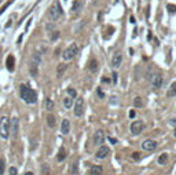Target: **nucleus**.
I'll use <instances>...</instances> for the list:
<instances>
[{
	"mask_svg": "<svg viewBox=\"0 0 176 175\" xmlns=\"http://www.w3.org/2000/svg\"><path fill=\"white\" fill-rule=\"evenodd\" d=\"M21 98L26 104H36L37 101V94L35 90H32L29 86L26 84H22L21 86Z\"/></svg>",
	"mask_w": 176,
	"mask_h": 175,
	"instance_id": "1",
	"label": "nucleus"
},
{
	"mask_svg": "<svg viewBox=\"0 0 176 175\" xmlns=\"http://www.w3.org/2000/svg\"><path fill=\"white\" fill-rule=\"evenodd\" d=\"M11 134V120L8 117H1L0 120V136L7 139Z\"/></svg>",
	"mask_w": 176,
	"mask_h": 175,
	"instance_id": "2",
	"label": "nucleus"
},
{
	"mask_svg": "<svg viewBox=\"0 0 176 175\" xmlns=\"http://www.w3.org/2000/svg\"><path fill=\"white\" fill-rule=\"evenodd\" d=\"M77 53H78V46H77L76 43H72L69 47L63 51L62 58H63L65 61H70V59H73V58L77 55Z\"/></svg>",
	"mask_w": 176,
	"mask_h": 175,
	"instance_id": "3",
	"label": "nucleus"
},
{
	"mask_svg": "<svg viewBox=\"0 0 176 175\" xmlns=\"http://www.w3.org/2000/svg\"><path fill=\"white\" fill-rule=\"evenodd\" d=\"M62 13H63V11H62L59 3H58V1H55L52 6H51L50 11H48V17H50V19H51L52 22H55V21H58V18L62 15Z\"/></svg>",
	"mask_w": 176,
	"mask_h": 175,
	"instance_id": "4",
	"label": "nucleus"
},
{
	"mask_svg": "<svg viewBox=\"0 0 176 175\" xmlns=\"http://www.w3.org/2000/svg\"><path fill=\"white\" fill-rule=\"evenodd\" d=\"M74 116L76 117H81L84 113V99L83 98H77L76 104H74Z\"/></svg>",
	"mask_w": 176,
	"mask_h": 175,
	"instance_id": "5",
	"label": "nucleus"
},
{
	"mask_svg": "<svg viewBox=\"0 0 176 175\" xmlns=\"http://www.w3.org/2000/svg\"><path fill=\"white\" fill-rule=\"evenodd\" d=\"M142 131H143V121L136 120L131 124V134L132 135H139Z\"/></svg>",
	"mask_w": 176,
	"mask_h": 175,
	"instance_id": "6",
	"label": "nucleus"
},
{
	"mask_svg": "<svg viewBox=\"0 0 176 175\" xmlns=\"http://www.w3.org/2000/svg\"><path fill=\"white\" fill-rule=\"evenodd\" d=\"M142 148H143V150H154L155 148H157V142L155 141H153V139H146V141H143V143H142Z\"/></svg>",
	"mask_w": 176,
	"mask_h": 175,
	"instance_id": "7",
	"label": "nucleus"
},
{
	"mask_svg": "<svg viewBox=\"0 0 176 175\" xmlns=\"http://www.w3.org/2000/svg\"><path fill=\"white\" fill-rule=\"evenodd\" d=\"M121 62H123V57H121V53H116L113 58H112V65H113V68L117 69V68H120L121 66Z\"/></svg>",
	"mask_w": 176,
	"mask_h": 175,
	"instance_id": "8",
	"label": "nucleus"
},
{
	"mask_svg": "<svg viewBox=\"0 0 176 175\" xmlns=\"http://www.w3.org/2000/svg\"><path fill=\"white\" fill-rule=\"evenodd\" d=\"M109 153H110V149L107 146H100L98 149V152H96V157L98 159H106L109 156Z\"/></svg>",
	"mask_w": 176,
	"mask_h": 175,
	"instance_id": "9",
	"label": "nucleus"
},
{
	"mask_svg": "<svg viewBox=\"0 0 176 175\" xmlns=\"http://www.w3.org/2000/svg\"><path fill=\"white\" fill-rule=\"evenodd\" d=\"M151 86H153V88H160L162 86V76H161L160 73L154 75L153 77H151Z\"/></svg>",
	"mask_w": 176,
	"mask_h": 175,
	"instance_id": "10",
	"label": "nucleus"
},
{
	"mask_svg": "<svg viewBox=\"0 0 176 175\" xmlns=\"http://www.w3.org/2000/svg\"><path fill=\"white\" fill-rule=\"evenodd\" d=\"M103 142H105V134H103V131L98 130V131L94 134V143H96V145H102Z\"/></svg>",
	"mask_w": 176,
	"mask_h": 175,
	"instance_id": "11",
	"label": "nucleus"
},
{
	"mask_svg": "<svg viewBox=\"0 0 176 175\" xmlns=\"http://www.w3.org/2000/svg\"><path fill=\"white\" fill-rule=\"evenodd\" d=\"M6 65H7V69H8V71H10V72H14V69H15V58H14V55H8L7 57Z\"/></svg>",
	"mask_w": 176,
	"mask_h": 175,
	"instance_id": "12",
	"label": "nucleus"
},
{
	"mask_svg": "<svg viewBox=\"0 0 176 175\" xmlns=\"http://www.w3.org/2000/svg\"><path fill=\"white\" fill-rule=\"evenodd\" d=\"M69 131H70V121L68 119H65L61 124V132L63 135H66V134H69Z\"/></svg>",
	"mask_w": 176,
	"mask_h": 175,
	"instance_id": "13",
	"label": "nucleus"
},
{
	"mask_svg": "<svg viewBox=\"0 0 176 175\" xmlns=\"http://www.w3.org/2000/svg\"><path fill=\"white\" fill-rule=\"evenodd\" d=\"M41 62V55H40V53H33V55H32V62L31 65H35V66H39Z\"/></svg>",
	"mask_w": 176,
	"mask_h": 175,
	"instance_id": "14",
	"label": "nucleus"
},
{
	"mask_svg": "<svg viewBox=\"0 0 176 175\" xmlns=\"http://www.w3.org/2000/svg\"><path fill=\"white\" fill-rule=\"evenodd\" d=\"M81 8H83V1H80V0L73 1V6H72V11L73 13H80Z\"/></svg>",
	"mask_w": 176,
	"mask_h": 175,
	"instance_id": "15",
	"label": "nucleus"
},
{
	"mask_svg": "<svg viewBox=\"0 0 176 175\" xmlns=\"http://www.w3.org/2000/svg\"><path fill=\"white\" fill-rule=\"evenodd\" d=\"M17 132H18V119L14 117L11 120V134L14 136H17Z\"/></svg>",
	"mask_w": 176,
	"mask_h": 175,
	"instance_id": "16",
	"label": "nucleus"
},
{
	"mask_svg": "<svg viewBox=\"0 0 176 175\" xmlns=\"http://www.w3.org/2000/svg\"><path fill=\"white\" fill-rule=\"evenodd\" d=\"M102 171H103L102 166H92L91 170H90V174L91 175H100L102 174Z\"/></svg>",
	"mask_w": 176,
	"mask_h": 175,
	"instance_id": "17",
	"label": "nucleus"
},
{
	"mask_svg": "<svg viewBox=\"0 0 176 175\" xmlns=\"http://www.w3.org/2000/svg\"><path fill=\"white\" fill-rule=\"evenodd\" d=\"M167 95L169 98H172V96H176V81H173L168 88V92H167Z\"/></svg>",
	"mask_w": 176,
	"mask_h": 175,
	"instance_id": "18",
	"label": "nucleus"
},
{
	"mask_svg": "<svg viewBox=\"0 0 176 175\" xmlns=\"http://www.w3.org/2000/svg\"><path fill=\"white\" fill-rule=\"evenodd\" d=\"M88 69L91 72H96V69H98V62H96L95 58H91V61H90V64H88Z\"/></svg>",
	"mask_w": 176,
	"mask_h": 175,
	"instance_id": "19",
	"label": "nucleus"
},
{
	"mask_svg": "<svg viewBox=\"0 0 176 175\" xmlns=\"http://www.w3.org/2000/svg\"><path fill=\"white\" fill-rule=\"evenodd\" d=\"M63 106H65L66 109H70V108L73 106V98H72V96L63 98Z\"/></svg>",
	"mask_w": 176,
	"mask_h": 175,
	"instance_id": "20",
	"label": "nucleus"
},
{
	"mask_svg": "<svg viewBox=\"0 0 176 175\" xmlns=\"http://www.w3.org/2000/svg\"><path fill=\"white\" fill-rule=\"evenodd\" d=\"M55 123H56V121H55V116L50 113V114L47 116V124H48V127L54 128V127H55Z\"/></svg>",
	"mask_w": 176,
	"mask_h": 175,
	"instance_id": "21",
	"label": "nucleus"
},
{
	"mask_svg": "<svg viewBox=\"0 0 176 175\" xmlns=\"http://www.w3.org/2000/svg\"><path fill=\"white\" fill-rule=\"evenodd\" d=\"M66 157V150H65V148H61L59 152H58V156H56V160L58 161H63Z\"/></svg>",
	"mask_w": 176,
	"mask_h": 175,
	"instance_id": "22",
	"label": "nucleus"
},
{
	"mask_svg": "<svg viewBox=\"0 0 176 175\" xmlns=\"http://www.w3.org/2000/svg\"><path fill=\"white\" fill-rule=\"evenodd\" d=\"M65 71H66V65L59 64L58 65V69H56V76H58V77H62V75H63V72Z\"/></svg>",
	"mask_w": 176,
	"mask_h": 175,
	"instance_id": "23",
	"label": "nucleus"
},
{
	"mask_svg": "<svg viewBox=\"0 0 176 175\" xmlns=\"http://www.w3.org/2000/svg\"><path fill=\"white\" fill-rule=\"evenodd\" d=\"M44 105H46V109H47L48 112H51V110L54 109V102L51 101V99H50V98H47V99H46Z\"/></svg>",
	"mask_w": 176,
	"mask_h": 175,
	"instance_id": "24",
	"label": "nucleus"
},
{
	"mask_svg": "<svg viewBox=\"0 0 176 175\" xmlns=\"http://www.w3.org/2000/svg\"><path fill=\"white\" fill-rule=\"evenodd\" d=\"M167 160H168V156H167V153H162L160 157H158V164L164 166V164L167 163Z\"/></svg>",
	"mask_w": 176,
	"mask_h": 175,
	"instance_id": "25",
	"label": "nucleus"
},
{
	"mask_svg": "<svg viewBox=\"0 0 176 175\" xmlns=\"http://www.w3.org/2000/svg\"><path fill=\"white\" fill-rule=\"evenodd\" d=\"M133 105H135L136 108H142V106H143V99H142L140 96H136V98L133 99Z\"/></svg>",
	"mask_w": 176,
	"mask_h": 175,
	"instance_id": "26",
	"label": "nucleus"
},
{
	"mask_svg": "<svg viewBox=\"0 0 176 175\" xmlns=\"http://www.w3.org/2000/svg\"><path fill=\"white\" fill-rule=\"evenodd\" d=\"M70 172H72V175H77V174H78V166H77L76 161H74V163H72V168H70Z\"/></svg>",
	"mask_w": 176,
	"mask_h": 175,
	"instance_id": "27",
	"label": "nucleus"
},
{
	"mask_svg": "<svg viewBox=\"0 0 176 175\" xmlns=\"http://www.w3.org/2000/svg\"><path fill=\"white\" fill-rule=\"evenodd\" d=\"M37 68L39 66H35V65H31V66H29V71H31L32 76H37Z\"/></svg>",
	"mask_w": 176,
	"mask_h": 175,
	"instance_id": "28",
	"label": "nucleus"
},
{
	"mask_svg": "<svg viewBox=\"0 0 176 175\" xmlns=\"http://www.w3.org/2000/svg\"><path fill=\"white\" fill-rule=\"evenodd\" d=\"M58 37H59V32H58V31H52V32H51V36H50V39L52 40V41H55Z\"/></svg>",
	"mask_w": 176,
	"mask_h": 175,
	"instance_id": "29",
	"label": "nucleus"
},
{
	"mask_svg": "<svg viewBox=\"0 0 176 175\" xmlns=\"http://www.w3.org/2000/svg\"><path fill=\"white\" fill-rule=\"evenodd\" d=\"M11 3H13V0H10V1H8V3H6V4H4V6H3V7L0 8V15H1V14H3V13H4V11H6V10H7V8H8V6H10V4H11Z\"/></svg>",
	"mask_w": 176,
	"mask_h": 175,
	"instance_id": "30",
	"label": "nucleus"
},
{
	"mask_svg": "<svg viewBox=\"0 0 176 175\" xmlns=\"http://www.w3.org/2000/svg\"><path fill=\"white\" fill-rule=\"evenodd\" d=\"M4 167H6V164H4V160L0 159V175L4 174Z\"/></svg>",
	"mask_w": 176,
	"mask_h": 175,
	"instance_id": "31",
	"label": "nucleus"
},
{
	"mask_svg": "<svg viewBox=\"0 0 176 175\" xmlns=\"http://www.w3.org/2000/svg\"><path fill=\"white\" fill-rule=\"evenodd\" d=\"M68 94H69L72 98H77V92L73 90V88H68Z\"/></svg>",
	"mask_w": 176,
	"mask_h": 175,
	"instance_id": "32",
	"label": "nucleus"
},
{
	"mask_svg": "<svg viewBox=\"0 0 176 175\" xmlns=\"http://www.w3.org/2000/svg\"><path fill=\"white\" fill-rule=\"evenodd\" d=\"M8 174H10V175H18V170H17L15 167H10V170H8Z\"/></svg>",
	"mask_w": 176,
	"mask_h": 175,
	"instance_id": "33",
	"label": "nucleus"
},
{
	"mask_svg": "<svg viewBox=\"0 0 176 175\" xmlns=\"http://www.w3.org/2000/svg\"><path fill=\"white\" fill-rule=\"evenodd\" d=\"M41 171H43V175H50V170H48V166H47V164H44V166H43Z\"/></svg>",
	"mask_w": 176,
	"mask_h": 175,
	"instance_id": "34",
	"label": "nucleus"
},
{
	"mask_svg": "<svg viewBox=\"0 0 176 175\" xmlns=\"http://www.w3.org/2000/svg\"><path fill=\"white\" fill-rule=\"evenodd\" d=\"M167 8H168L169 13H176V6H173V4H168Z\"/></svg>",
	"mask_w": 176,
	"mask_h": 175,
	"instance_id": "35",
	"label": "nucleus"
},
{
	"mask_svg": "<svg viewBox=\"0 0 176 175\" xmlns=\"http://www.w3.org/2000/svg\"><path fill=\"white\" fill-rule=\"evenodd\" d=\"M96 92H98V95H99V98H105V94H103V91H102L100 88H98V90H96Z\"/></svg>",
	"mask_w": 176,
	"mask_h": 175,
	"instance_id": "36",
	"label": "nucleus"
},
{
	"mask_svg": "<svg viewBox=\"0 0 176 175\" xmlns=\"http://www.w3.org/2000/svg\"><path fill=\"white\" fill-rule=\"evenodd\" d=\"M132 157H133L135 160H139V159H140V156H139V153H138V152H135V153L132 154Z\"/></svg>",
	"mask_w": 176,
	"mask_h": 175,
	"instance_id": "37",
	"label": "nucleus"
},
{
	"mask_svg": "<svg viewBox=\"0 0 176 175\" xmlns=\"http://www.w3.org/2000/svg\"><path fill=\"white\" fill-rule=\"evenodd\" d=\"M135 116H136V112H135V110H131L130 112V117H131V119H133Z\"/></svg>",
	"mask_w": 176,
	"mask_h": 175,
	"instance_id": "38",
	"label": "nucleus"
},
{
	"mask_svg": "<svg viewBox=\"0 0 176 175\" xmlns=\"http://www.w3.org/2000/svg\"><path fill=\"white\" fill-rule=\"evenodd\" d=\"M109 141H110V143H113V145L117 143V139H116V138H110V136H109Z\"/></svg>",
	"mask_w": 176,
	"mask_h": 175,
	"instance_id": "39",
	"label": "nucleus"
},
{
	"mask_svg": "<svg viewBox=\"0 0 176 175\" xmlns=\"http://www.w3.org/2000/svg\"><path fill=\"white\" fill-rule=\"evenodd\" d=\"M130 22H131V24H135V22H136V21H135V18H133L132 15L130 17Z\"/></svg>",
	"mask_w": 176,
	"mask_h": 175,
	"instance_id": "40",
	"label": "nucleus"
},
{
	"mask_svg": "<svg viewBox=\"0 0 176 175\" xmlns=\"http://www.w3.org/2000/svg\"><path fill=\"white\" fill-rule=\"evenodd\" d=\"M117 76H118V75H117V73L114 72V73H113V81H114V83L117 81Z\"/></svg>",
	"mask_w": 176,
	"mask_h": 175,
	"instance_id": "41",
	"label": "nucleus"
},
{
	"mask_svg": "<svg viewBox=\"0 0 176 175\" xmlns=\"http://www.w3.org/2000/svg\"><path fill=\"white\" fill-rule=\"evenodd\" d=\"M31 21H32V19H29V21H28V24H26V26H25V29H26V31H28V29H29V26H31Z\"/></svg>",
	"mask_w": 176,
	"mask_h": 175,
	"instance_id": "42",
	"label": "nucleus"
},
{
	"mask_svg": "<svg viewBox=\"0 0 176 175\" xmlns=\"http://www.w3.org/2000/svg\"><path fill=\"white\" fill-rule=\"evenodd\" d=\"M171 123H172V124H176V119H172L171 120Z\"/></svg>",
	"mask_w": 176,
	"mask_h": 175,
	"instance_id": "43",
	"label": "nucleus"
},
{
	"mask_svg": "<svg viewBox=\"0 0 176 175\" xmlns=\"http://www.w3.org/2000/svg\"><path fill=\"white\" fill-rule=\"evenodd\" d=\"M25 175H35V174H33V172H31V171H28V172H26Z\"/></svg>",
	"mask_w": 176,
	"mask_h": 175,
	"instance_id": "44",
	"label": "nucleus"
},
{
	"mask_svg": "<svg viewBox=\"0 0 176 175\" xmlns=\"http://www.w3.org/2000/svg\"><path fill=\"white\" fill-rule=\"evenodd\" d=\"M173 134H175V136H176V128H175V132H173Z\"/></svg>",
	"mask_w": 176,
	"mask_h": 175,
	"instance_id": "45",
	"label": "nucleus"
}]
</instances>
